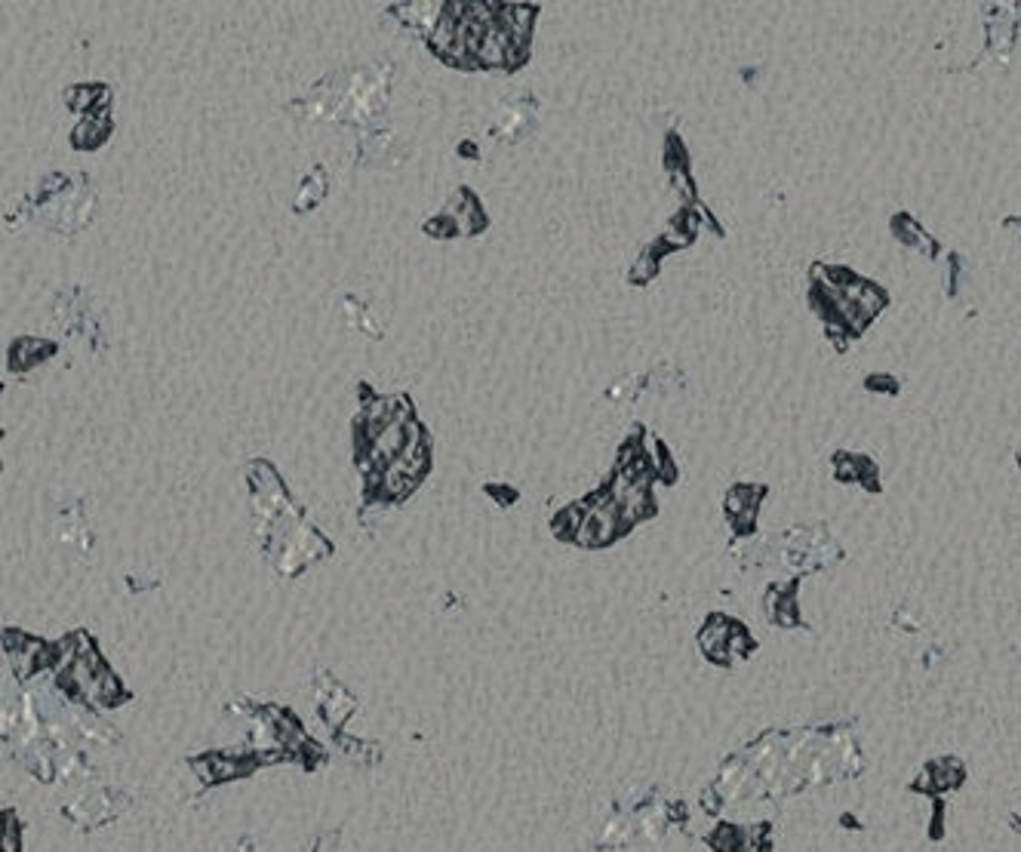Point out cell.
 I'll return each instance as SVG.
<instances>
[{"instance_id": "obj_1", "label": "cell", "mask_w": 1021, "mask_h": 852, "mask_svg": "<svg viewBox=\"0 0 1021 852\" xmlns=\"http://www.w3.org/2000/svg\"><path fill=\"white\" fill-rule=\"evenodd\" d=\"M523 56V47H517L511 34L493 22L486 28L483 40H480V50H477V62L480 65H489V68H499V65H514L517 59Z\"/></svg>"}, {"instance_id": "obj_2", "label": "cell", "mask_w": 1021, "mask_h": 852, "mask_svg": "<svg viewBox=\"0 0 1021 852\" xmlns=\"http://www.w3.org/2000/svg\"><path fill=\"white\" fill-rule=\"evenodd\" d=\"M533 7H499V25L511 34V40L517 47H526V37H529V28H533Z\"/></svg>"}, {"instance_id": "obj_3", "label": "cell", "mask_w": 1021, "mask_h": 852, "mask_svg": "<svg viewBox=\"0 0 1021 852\" xmlns=\"http://www.w3.org/2000/svg\"><path fill=\"white\" fill-rule=\"evenodd\" d=\"M105 133H108V120L90 114V117L84 120V124H80V127L74 130V145L93 148V145H99V142L105 139Z\"/></svg>"}]
</instances>
